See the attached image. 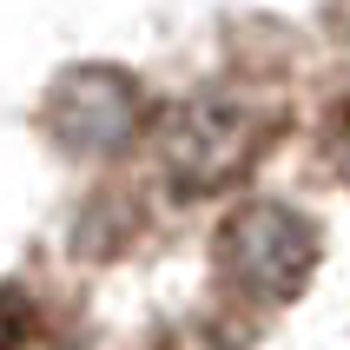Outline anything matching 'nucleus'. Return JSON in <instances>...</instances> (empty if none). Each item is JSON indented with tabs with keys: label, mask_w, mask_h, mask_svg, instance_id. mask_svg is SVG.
<instances>
[{
	"label": "nucleus",
	"mask_w": 350,
	"mask_h": 350,
	"mask_svg": "<svg viewBox=\"0 0 350 350\" xmlns=\"http://www.w3.org/2000/svg\"><path fill=\"white\" fill-rule=\"evenodd\" d=\"M278 133H284V106L278 99L212 86V93H192L165 113V126H159V172H165L172 192L212 198L252 172Z\"/></svg>",
	"instance_id": "f257e3e1"
},
{
	"label": "nucleus",
	"mask_w": 350,
	"mask_h": 350,
	"mask_svg": "<svg viewBox=\"0 0 350 350\" xmlns=\"http://www.w3.org/2000/svg\"><path fill=\"white\" fill-rule=\"evenodd\" d=\"M218 278L252 304H291L317 271L324 238L304 212L278 205V198H245L225 225H218Z\"/></svg>",
	"instance_id": "f03ea898"
},
{
	"label": "nucleus",
	"mask_w": 350,
	"mask_h": 350,
	"mask_svg": "<svg viewBox=\"0 0 350 350\" xmlns=\"http://www.w3.org/2000/svg\"><path fill=\"white\" fill-rule=\"evenodd\" d=\"M146 133V93L119 66H73L46 99V139L66 159H113Z\"/></svg>",
	"instance_id": "7ed1b4c3"
}]
</instances>
